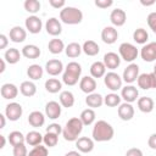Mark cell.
<instances>
[{"mask_svg": "<svg viewBox=\"0 0 156 156\" xmlns=\"http://www.w3.org/2000/svg\"><path fill=\"white\" fill-rule=\"evenodd\" d=\"M113 134H115V130H113V127L107 123L106 121L101 119V121H98L95 124H94V128H93V139L95 141H108L113 138Z\"/></svg>", "mask_w": 156, "mask_h": 156, "instance_id": "6da1fadb", "label": "cell"}, {"mask_svg": "<svg viewBox=\"0 0 156 156\" xmlns=\"http://www.w3.org/2000/svg\"><path fill=\"white\" fill-rule=\"evenodd\" d=\"M83 122L78 117H73L67 121L66 127L62 129V135L65 140L67 141H76L78 139V135L83 130Z\"/></svg>", "mask_w": 156, "mask_h": 156, "instance_id": "7a4b0ae2", "label": "cell"}, {"mask_svg": "<svg viewBox=\"0 0 156 156\" xmlns=\"http://www.w3.org/2000/svg\"><path fill=\"white\" fill-rule=\"evenodd\" d=\"M60 20L66 24H78L83 20V12L73 6H66L60 11Z\"/></svg>", "mask_w": 156, "mask_h": 156, "instance_id": "3957f363", "label": "cell"}, {"mask_svg": "<svg viewBox=\"0 0 156 156\" xmlns=\"http://www.w3.org/2000/svg\"><path fill=\"white\" fill-rule=\"evenodd\" d=\"M119 55L127 62H133L138 56V49L130 43H122L119 45Z\"/></svg>", "mask_w": 156, "mask_h": 156, "instance_id": "277c9868", "label": "cell"}, {"mask_svg": "<svg viewBox=\"0 0 156 156\" xmlns=\"http://www.w3.org/2000/svg\"><path fill=\"white\" fill-rule=\"evenodd\" d=\"M104 82H105V85L112 90V91H116L118 89L122 88V78L116 73V72H108L105 74V78H104Z\"/></svg>", "mask_w": 156, "mask_h": 156, "instance_id": "5b68a950", "label": "cell"}, {"mask_svg": "<svg viewBox=\"0 0 156 156\" xmlns=\"http://www.w3.org/2000/svg\"><path fill=\"white\" fill-rule=\"evenodd\" d=\"M139 77V66L136 63H130L128 65L124 71H123V80L128 84L134 83Z\"/></svg>", "mask_w": 156, "mask_h": 156, "instance_id": "8992f818", "label": "cell"}, {"mask_svg": "<svg viewBox=\"0 0 156 156\" xmlns=\"http://www.w3.org/2000/svg\"><path fill=\"white\" fill-rule=\"evenodd\" d=\"M22 113H23V110H22V106L18 102H10L5 107V116L10 121H17V119H20V117L22 116Z\"/></svg>", "mask_w": 156, "mask_h": 156, "instance_id": "52a82bcc", "label": "cell"}, {"mask_svg": "<svg viewBox=\"0 0 156 156\" xmlns=\"http://www.w3.org/2000/svg\"><path fill=\"white\" fill-rule=\"evenodd\" d=\"M24 24H26V29H27L29 33H32V34H38V33H40L41 27H43L41 20H40L38 16H34V15L27 17Z\"/></svg>", "mask_w": 156, "mask_h": 156, "instance_id": "ba28073f", "label": "cell"}, {"mask_svg": "<svg viewBox=\"0 0 156 156\" xmlns=\"http://www.w3.org/2000/svg\"><path fill=\"white\" fill-rule=\"evenodd\" d=\"M141 58L146 62H152L156 60V41H151L141 48Z\"/></svg>", "mask_w": 156, "mask_h": 156, "instance_id": "9c48e42d", "label": "cell"}, {"mask_svg": "<svg viewBox=\"0 0 156 156\" xmlns=\"http://www.w3.org/2000/svg\"><path fill=\"white\" fill-rule=\"evenodd\" d=\"M138 96H139V91L133 85H126L124 88H122V91H121V98L126 101V102H134L138 100Z\"/></svg>", "mask_w": 156, "mask_h": 156, "instance_id": "30bf717a", "label": "cell"}, {"mask_svg": "<svg viewBox=\"0 0 156 156\" xmlns=\"http://www.w3.org/2000/svg\"><path fill=\"white\" fill-rule=\"evenodd\" d=\"M45 29L48 32V34L52 35V37H56V35H60L61 32H62V27H61V23L57 18L55 17H51L46 21L45 23Z\"/></svg>", "mask_w": 156, "mask_h": 156, "instance_id": "8fae6325", "label": "cell"}, {"mask_svg": "<svg viewBox=\"0 0 156 156\" xmlns=\"http://www.w3.org/2000/svg\"><path fill=\"white\" fill-rule=\"evenodd\" d=\"M101 39L104 43L106 44H113L116 43V40L118 39V32L115 27H105L101 32Z\"/></svg>", "mask_w": 156, "mask_h": 156, "instance_id": "7c38bea8", "label": "cell"}, {"mask_svg": "<svg viewBox=\"0 0 156 156\" xmlns=\"http://www.w3.org/2000/svg\"><path fill=\"white\" fill-rule=\"evenodd\" d=\"M118 117L122 121H130L134 117V107L129 102H123L118 107Z\"/></svg>", "mask_w": 156, "mask_h": 156, "instance_id": "4fadbf2b", "label": "cell"}, {"mask_svg": "<svg viewBox=\"0 0 156 156\" xmlns=\"http://www.w3.org/2000/svg\"><path fill=\"white\" fill-rule=\"evenodd\" d=\"M110 21H111V23H112L113 26L121 27V26H123V24L126 23V21H127V13H126L124 10H122V9H115V10L111 12V15H110Z\"/></svg>", "mask_w": 156, "mask_h": 156, "instance_id": "5bb4252c", "label": "cell"}, {"mask_svg": "<svg viewBox=\"0 0 156 156\" xmlns=\"http://www.w3.org/2000/svg\"><path fill=\"white\" fill-rule=\"evenodd\" d=\"M79 88L83 93H87L88 95L94 93V90L96 89V80L93 78V77H89V76H85L80 79L79 82Z\"/></svg>", "mask_w": 156, "mask_h": 156, "instance_id": "9a60e30c", "label": "cell"}, {"mask_svg": "<svg viewBox=\"0 0 156 156\" xmlns=\"http://www.w3.org/2000/svg\"><path fill=\"white\" fill-rule=\"evenodd\" d=\"M45 69L50 76H57L63 71V65H62V62L60 60L52 58V60H49L46 62Z\"/></svg>", "mask_w": 156, "mask_h": 156, "instance_id": "2e32d148", "label": "cell"}, {"mask_svg": "<svg viewBox=\"0 0 156 156\" xmlns=\"http://www.w3.org/2000/svg\"><path fill=\"white\" fill-rule=\"evenodd\" d=\"M0 94L4 99H7V100H11V99H15L18 94V89L15 84L12 83H5L2 84L1 89H0Z\"/></svg>", "mask_w": 156, "mask_h": 156, "instance_id": "e0dca14e", "label": "cell"}, {"mask_svg": "<svg viewBox=\"0 0 156 156\" xmlns=\"http://www.w3.org/2000/svg\"><path fill=\"white\" fill-rule=\"evenodd\" d=\"M45 113L51 119L58 118L60 115H61V105L56 101H49L45 105Z\"/></svg>", "mask_w": 156, "mask_h": 156, "instance_id": "ac0fdd59", "label": "cell"}, {"mask_svg": "<svg viewBox=\"0 0 156 156\" xmlns=\"http://www.w3.org/2000/svg\"><path fill=\"white\" fill-rule=\"evenodd\" d=\"M27 37L26 29H23L21 26H15L10 29V40L13 43H22L24 41Z\"/></svg>", "mask_w": 156, "mask_h": 156, "instance_id": "d6986e66", "label": "cell"}, {"mask_svg": "<svg viewBox=\"0 0 156 156\" xmlns=\"http://www.w3.org/2000/svg\"><path fill=\"white\" fill-rule=\"evenodd\" d=\"M104 65L106 66V68L108 69H115L119 66L121 63V57L116 54V52H107L104 56Z\"/></svg>", "mask_w": 156, "mask_h": 156, "instance_id": "ffe728a7", "label": "cell"}, {"mask_svg": "<svg viewBox=\"0 0 156 156\" xmlns=\"http://www.w3.org/2000/svg\"><path fill=\"white\" fill-rule=\"evenodd\" d=\"M76 146L80 152H90L94 149V141L88 136H82L76 140Z\"/></svg>", "mask_w": 156, "mask_h": 156, "instance_id": "44dd1931", "label": "cell"}, {"mask_svg": "<svg viewBox=\"0 0 156 156\" xmlns=\"http://www.w3.org/2000/svg\"><path fill=\"white\" fill-rule=\"evenodd\" d=\"M28 122L32 127L34 128H39V127H43L44 123H45V117L44 115L40 112V111H33L29 113L28 116Z\"/></svg>", "mask_w": 156, "mask_h": 156, "instance_id": "7402d4cb", "label": "cell"}, {"mask_svg": "<svg viewBox=\"0 0 156 156\" xmlns=\"http://www.w3.org/2000/svg\"><path fill=\"white\" fill-rule=\"evenodd\" d=\"M90 74L93 78H101L106 74V66L101 61H95L90 66Z\"/></svg>", "mask_w": 156, "mask_h": 156, "instance_id": "603a6c76", "label": "cell"}, {"mask_svg": "<svg viewBox=\"0 0 156 156\" xmlns=\"http://www.w3.org/2000/svg\"><path fill=\"white\" fill-rule=\"evenodd\" d=\"M138 108L144 113H150L154 110V100L149 96H143L138 99Z\"/></svg>", "mask_w": 156, "mask_h": 156, "instance_id": "cb8c5ba5", "label": "cell"}, {"mask_svg": "<svg viewBox=\"0 0 156 156\" xmlns=\"http://www.w3.org/2000/svg\"><path fill=\"white\" fill-rule=\"evenodd\" d=\"M40 54H41L40 49L37 45H33V44H28V45L23 46V49H22V55L27 58H32V60L38 58L40 56Z\"/></svg>", "mask_w": 156, "mask_h": 156, "instance_id": "d4e9b609", "label": "cell"}, {"mask_svg": "<svg viewBox=\"0 0 156 156\" xmlns=\"http://www.w3.org/2000/svg\"><path fill=\"white\" fill-rule=\"evenodd\" d=\"M20 91L22 95L27 96V98H30L33 95H35L37 93V87L33 82H29V80H26V82H22L21 85H20Z\"/></svg>", "mask_w": 156, "mask_h": 156, "instance_id": "484cf974", "label": "cell"}, {"mask_svg": "<svg viewBox=\"0 0 156 156\" xmlns=\"http://www.w3.org/2000/svg\"><path fill=\"white\" fill-rule=\"evenodd\" d=\"M21 54L22 52H20L16 48H10V49L6 50V52L4 55V58L10 65H15V63H17L21 60Z\"/></svg>", "mask_w": 156, "mask_h": 156, "instance_id": "4316f807", "label": "cell"}, {"mask_svg": "<svg viewBox=\"0 0 156 156\" xmlns=\"http://www.w3.org/2000/svg\"><path fill=\"white\" fill-rule=\"evenodd\" d=\"M82 50L88 56H95V55L99 54L100 48H99V45L94 40H87V41H84V44L82 46Z\"/></svg>", "mask_w": 156, "mask_h": 156, "instance_id": "83f0119b", "label": "cell"}, {"mask_svg": "<svg viewBox=\"0 0 156 156\" xmlns=\"http://www.w3.org/2000/svg\"><path fill=\"white\" fill-rule=\"evenodd\" d=\"M85 102H87V105L89 107L96 108V107H100L104 104V98L100 94H98V93H91V94H89L87 96Z\"/></svg>", "mask_w": 156, "mask_h": 156, "instance_id": "f1b7e54d", "label": "cell"}, {"mask_svg": "<svg viewBox=\"0 0 156 156\" xmlns=\"http://www.w3.org/2000/svg\"><path fill=\"white\" fill-rule=\"evenodd\" d=\"M44 136L37 132V130H32V132H28L27 135H26V143L30 146H37V145H40V143L43 141Z\"/></svg>", "mask_w": 156, "mask_h": 156, "instance_id": "f546056e", "label": "cell"}, {"mask_svg": "<svg viewBox=\"0 0 156 156\" xmlns=\"http://www.w3.org/2000/svg\"><path fill=\"white\" fill-rule=\"evenodd\" d=\"M48 49H49V51H50L51 54L56 55V54H60V52L63 51V49H65V44H63V41H62L61 39L55 38V39H51V40L49 41V44H48Z\"/></svg>", "mask_w": 156, "mask_h": 156, "instance_id": "4dcf8cb0", "label": "cell"}, {"mask_svg": "<svg viewBox=\"0 0 156 156\" xmlns=\"http://www.w3.org/2000/svg\"><path fill=\"white\" fill-rule=\"evenodd\" d=\"M60 104L63 106V107H72L74 105V96L71 91L68 90H65V91H61L60 94Z\"/></svg>", "mask_w": 156, "mask_h": 156, "instance_id": "1f68e13d", "label": "cell"}, {"mask_svg": "<svg viewBox=\"0 0 156 156\" xmlns=\"http://www.w3.org/2000/svg\"><path fill=\"white\" fill-rule=\"evenodd\" d=\"M79 118H80V121L83 122L84 126H90L95 121V112H94L93 108H85V110L82 111Z\"/></svg>", "mask_w": 156, "mask_h": 156, "instance_id": "d6a6232c", "label": "cell"}, {"mask_svg": "<svg viewBox=\"0 0 156 156\" xmlns=\"http://www.w3.org/2000/svg\"><path fill=\"white\" fill-rule=\"evenodd\" d=\"M65 51H66V55H67L68 57L74 58V57H78L83 50H82V46H80L78 43H69V44L66 46Z\"/></svg>", "mask_w": 156, "mask_h": 156, "instance_id": "836d02e7", "label": "cell"}, {"mask_svg": "<svg viewBox=\"0 0 156 156\" xmlns=\"http://www.w3.org/2000/svg\"><path fill=\"white\" fill-rule=\"evenodd\" d=\"M43 68H41V66H39V65H30L29 67H28V69H27V74H28V77L30 78V79H33V80H38V79H40L41 77H43Z\"/></svg>", "mask_w": 156, "mask_h": 156, "instance_id": "e575fe53", "label": "cell"}, {"mask_svg": "<svg viewBox=\"0 0 156 156\" xmlns=\"http://www.w3.org/2000/svg\"><path fill=\"white\" fill-rule=\"evenodd\" d=\"M79 77H80V74L65 69V72H63V74H62V80H63V83L67 84V85H74V84L78 83Z\"/></svg>", "mask_w": 156, "mask_h": 156, "instance_id": "d590c367", "label": "cell"}, {"mask_svg": "<svg viewBox=\"0 0 156 156\" xmlns=\"http://www.w3.org/2000/svg\"><path fill=\"white\" fill-rule=\"evenodd\" d=\"M62 88V84L58 79L56 78H49L46 82H45V89L51 93V94H55V93H58Z\"/></svg>", "mask_w": 156, "mask_h": 156, "instance_id": "8d00e7d4", "label": "cell"}, {"mask_svg": "<svg viewBox=\"0 0 156 156\" xmlns=\"http://www.w3.org/2000/svg\"><path fill=\"white\" fill-rule=\"evenodd\" d=\"M24 141H26V136L18 130H13V132H11L9 134V143L12 146H17V145L24 144Z\"/></svg>", "mask_w": 156, "mask_h": 156, "instance_id": "74e56055", "label": "cell"}, {"mask_svg": "<svg viewBox=\"0 0 156 156\" xmlns=\"http://www.w3.org/2000/svg\"><path fill=\"white\" fill-rule=\"evenodd\" d=\"M133 39L138 44H145L149 39V34L144 28H138L133 33Z\"/></svg>", "mask_w": 156, "mask_h": 156, "instance_id": "f35d334b", "label": "cell"}, {"mask_svg": "<svg viewBox=\"0 0 156 156\" xmlns=\"http://www.w3.org/2000/svg\"><path fill=\"white\" fill-rule=\"evenodd\" d=\"M104 104L108 107H115L117 105L121 104V96L118 94H115V93H111V94H107L105 98H104Z\"/></svg>", "mask_w": 156, "mask_h": 156, "instance_id": "ab89813d", "label": "cell"}, {"mask_svg": "<svg viewBox=\"0 0 156 156\" xmlns=\"http://www.w3.org/2000/svg\"><path fill=\"white\" fill-rule=\"evenodd\" d=\"M138 87L144 89V90H147V89H151V82H150V74L149 73H143V74H139L138 79Z\"/></svg>", "mask_w": 156, "mask_h": 156, "instance_id": "60d3db41", "label": "cell"}, {"mask_svg": "<svg viewBox=\"0 0 156 156\" xmlns=\"http://www.w3.org/2000/svg\"><path fill=\"white\" fill-rule=\"evenodd\" d=\"M24 9H26V11H28L30 13H37L40 10V2L38 0H26Z\"/></svg>", "mask_w": 156, "mask_h": 156, "instance_id": "b9f144b4", "label": "cell"}, {"mask_svg": "<svg viewBox=\"0 0 156 156\" xmlns=\"http://www.w3.org/2000/svg\"><path fill=\"white\" fill-rule=\"evenodd\" d=\"M44 144L49 147H54L57 145L58 143V135L57 134H54V133H46L44 135V139H43Z\"/></svg>", "mask_w": 156, "mask_h": 156, "instance_id": "7bdbcfd3", "label": "cell"}, {"mask_svg": "<svg viewBox=\"0 0 156 156\" xmlns=\"http://www.w3.org/2000/svg\"><path fill=\"white\" fill-rule=\"evenodd\" d=\"M28 156H48V147L41 146V145H37L29 151Z\"/></svg>", "mask_w": 156, "mask_h": 156, "instance_id": "ee69618b", "label": "cell"}, {"mask_svg": "<svg viewBox=\"0 0 156 156\" xmlns=\"http://www.w3.org/2000/svg\"><path fill=\"white\" fill-rule=\"evenodd\" d=\"M12 154H13V156H28L27 147H26L24 144L13 146V151H12Z\"/></svg>", "mask_w": 156, "mask_h": 156, "instance_id": "f6af8a7d", "label": "cell"}, {"mask_svg": "<svg viewBox=\"0 0 156 156\" xmlns=\"http://www.w3.org/2000/svg\"><path fill=\"white\" fill-rule=\"evenodd\" d=\"M66 69H67V71H71V72H74V73H78V74L82 73V66H80L78 62H76V61L69 62V63L66 66Z\"/></svg>", "mask_w": 156, "mask_h": 156, "instance_id": "bcb514c9", "label": "cell"}, {"mask_svg": "<svg viewBox=\"0 0 156 156\" xmlns=\"http://www.w3.org/2000/svg\"><path fill=\"white\" fill-rule=\"evenodd\" d=\"M46 133H54V134L58 135L60 133H62V128L58 123H51L46 127Z\"/></svg>", "mask_w": 156, "mask_h": 156, "instance_id": "7dc6e473", "label": "cell"}, {"mask_svg": "<svg viewBox=\"0 0 156 156\" xmlns=\"http://www.w3.org/2000/svg\"><path fill=\"white\" fill-rule=\"evenodd\" d=\"M147 24H149V27L152 29V32L156 34V12H151V13H149V16H147Z\"/></svg>", "mask_w": 156, "mask_h": 156, "instance_id": "c3c4849f", "label": "cell"}, {"mask_svg": "<svg viewBox=\"0 0 156 156\" xmlns=\"http://www.w3.org/2000/svg\"><path fill=\"white\" fill-rule=\"evenodd\" d=\"M113 4L112 0H95V5L100 9H107Z\"/></svg>", "mask_w": 156, "mask_h": 156, "instance_id": "681fc988", "label": "cell"}, {"mask_svg": "<svg viewBox=\"0 0 156 156\" xmlns=\"http://www.w3.org/2000/svg\"><path fill=\"white\" fill-rule=\"evenodd\" d=\"M49 4H50L54 9H63V7H66V6H65V5H66V1H65V0H50Z\"/></svg>", "mask_w": 156, "mask_h": 156, "instance_id": "f907efd6", "label": "cell"}, {"mask_svg": "<svg viewBox=\"0 0 156 156\" xmlns=\"http://www.w3.org/2000/svg\"><path fill=\"white\" fill-rule=\"evenodd\" d=\"M126 156H144L143 155V151L138 147H130L127 152H126Z\"/></svg>", "mask_w": 156, "mask_h": 156, "instance_id": "816d5d0a", "label": "cell"}, {"mask_svg": "<svg viewBox=\"0 0 156 156\" xmlns=\"http://www.w3.org/2000/svg\"><path fill=\"white\" fill-rule=\"evenodd\" d=\"M147 145H149L152 150H156V133H154V134H151V135L149 136Z\"/></svg>", "mask_w": 156, "mask_h": 156, "instance_id": "f5cc1de1", "label": "cell"}, {"mask_svg": "<svg viewBox=\"0 0 156 156\" xmlns=\"http://www.w3.org/2000/svg\"><path fill=\"white\" fill-rule=\"evenodd\" d=\"M7 43H9V39L5 34H0V50L1 49H5L7 46Z\"/></svg>", "mask_w": 156, "mask_h": 156, "instance_id": "db71d44e", "label": "cell"}, {"mask_svg": "<svg viewBox=\"0 0 156 156\" xmlns=\"http://www.w3.org/2000/svg\"><path fill=\"white\" fill-rule=\"evenodd\" d=\"M150 74V82H151V88H156V74L152 72V73H149Z\"/></svg>", "mask_w": 156, "mask_h": 156, "instance_id": "11a10c76", "label": "cell"}, {"mask_svg": "<svg viewBox=\"0 0 156 156\" xmlns=\"http://www.w3.org/2000/svg\"><path fill=\"white\" fill-rule=\"evenodd\" d=\"M5 115L0 113V128H4L5 127V123H6V119H5Z\"/></svg>", "mask_w": 156, "mask_h": 156, "instance_id": "9f6ffc18", "label": "cell"}, {"mask_svg": "<svg viewBox=\"0 0 156 156\" xmlns=\"http://www.w3.org/2000/svg\"><path fill=\"white\" fill-rule=\"evenodd\" d=\"M65 156H82V155H80L78 151H68Z\"/></svg>", "mask_w": 156, "mask_h": 156, "instance_id": "6f0895ef", "label": "cell"}, {"mask_svg": "<svg viewBox=\"0 0 156 156\" xmlns=\"http://www.w3.org/2000/svg\"><path fill=\"white\" fill-rule=\"evenodd\" d=\"M140 2H141V5H144V6H151V5H154V4H155V1H154V0H151V1H144V0H141Z\"/></svg>", "mask_w": 156, "mask_h": 156, "instance_id": "680465c9", "label": "cell"}, {"mask_svg": "<svg viewBox=\"0 0 156 156\" xmlns=\"http://www.w3.org/2000/svg\"><path fill=\"white\" fill-rule=\"evenodd\" d=\"M0 65H1V68H0V73H2L5 71V58H1L0 60Z\"/></svg>", "mask_w": 156, "mask_h": 156, "instance_id": "91938a15", "label": "cell"}, {"mask_svg": "<svg viewBox=\"0 0 156 156\" xmlns=\"http://www.w3.org/2000/svg\"><path fill=\"white\" fill-rule=\"evenodd\" d=\"M0 138H1V145H0V147L2 149V147L5 146V143H6V140H5V136H4V135H0Z\"/></svg>", "mask_w": 156, "mask_h": 156, "instance_id": "94428289", "label": "cell"}, {"mask_svg": "<svg viewBox=\"0 0 156 156\" xmlns=\"http://www.w3.org/2000/svg\"><path fill=\"white\" fill-rule=\"evenodd\" d=\"M154 73L156 74V65H155V67H154Z\"/></svg>", "mask_w": 156, "mask_h": 156, "instance_id": "6125c7cd", "label": "cell"}]
</instances>
